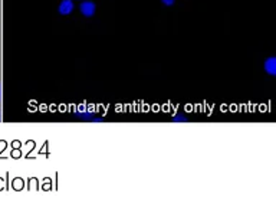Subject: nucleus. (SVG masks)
I'll use <instances>...</instances> for the list:
<instances>
[{"instance_id":"obj_1","label":"nucleus","mask_w":276,"mask_h":213,"mask_svg":"<svg viewBox=\"0 0 276 213\" xmlns=\"http://www.w3.org/2000/svg\"><path fill=\"white\" fill-rule=\"evenodd\" d=\"M95 3H92V2H88V0H85V2H82L81 3V6H79V11H81V13L85 16V18H91V16H94L95 15Z\"/></svg>"},{"instance_id":"obj_2","label":"nucleus","mask_w":276,"mask_h":213,"mask_svg":"<svg viewBox=\"0 0 276 213\" xmlns=\"http://www.w3.org/2000/svg\"><path fill=\"white\" fill-rule=\"evenodd\" d=\"M72 11H74V2L72 0H62L59 8H58V12L61 15H69V13H72Z\"/></svg>"},{"instance_id":"obj_3","label":"nucleus","mask_w":276,"mask_h":213,"mask_svg":"<svg viewBox=\"0 0 276 213\" xmlns=\"http://www.w3.org/2000/svg\"><path fill=\"white\" fill-rule=\"evenodd\" d=\"M265 71L269 75H276V58L270 56L267 58L265 62Z\"/></svg>"},{"instance_id":"obj_4","label":"nucleus","mask_w":276,"mask_h":213,"mask_svg":"<svg viewBox=\"0 0 276 213\" xmlns=\"http://www.w3.org/2000/svg\"><path fill=\"white\" fill-rule=\"evenodd\" d=\"M161 2H163V3H164L166 6H173L176 0H161Z\"/></svg>"},{"instance_id":"obj_5","label":"nucleus","mask_w":276,"mask_h":213,"mask_svg":"<svg viewBox=\"0 0 276 213\" xmlns=\"http://www.w3.org/2000/svg\"><path fill=\"white\" fill-rule=\"evenodd\" d=\"M173 120H174V121H187V118L183 117V116H177V117H174Z\"/></svg>"},{"instance_id":"obj_6","label":"nucleus","mask_w":276,"mask_h":213,"mask_svg":"<svg viewBox=\"0 0 276 213\" xmlns=\"http://www.w3.org/2000/svg\"><path fill=\"white\" fill-rule=\"evenodd\" d=\"M0 99H2V85H0Z\"/></svg>"}]
</instances>
